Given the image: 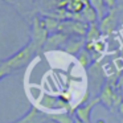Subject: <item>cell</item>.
Here are the masks:
<instances>
[{
    "label": "cell",
    "instance_id": "1",
    "mask_svg": "<svg viewBox=\"0 0 123 123\" xmlns=\"http://www.w3.org/2000/svg\"><path fill=\"white\" fill-rule=\"evenodd\" d=\"M38 52V48L32 43L27 44L25 46H23L19 52H16L15 54H12L9 58H7L6 61L0 62V70L4 72L6 74H9L13 70H17V69H21L23 66L28 65L32 58L35 57V54Z\"/></svg>",
    "mask_w": 123,
    "mask_h": 123
},
{
    "label": "cell",
    "instance_id": "2",
    "mask_svg": "<svg viewBox=\"0 0 123 123\" xmlns=\"http://www.w3.org/2000/svg\"><path fill=\"white\" fill-rule=\"evenodd\" d=\"M87 29H89V24L85 21H80V20H65V21L60 23L57 32L65 33L69 37H83L85 38Z\"/></svg>",
    "mask_w": 123,
    "mask_h": 123
},
{
    "label": "cell",
    "instance_id": "3",
    "mask_svg": "<svg viewBox=\"0 0 123 123\" xmlns=\"http://www.w3.org/2000/svg\"><path fill=\"white\" fill-rule=\"evenodd\" d=\"M49 33L46 31L45 25L43 23V19L40 17H35L32 23V43L37 46L38 49H41L45 44L46 38H48Z\"/></svg>",
    "mask_w": 123,
    "mask_h": 123
},
{
    "label": "cell",
    "instance_id": "4",
    "mask_svg": "<svg viewBox=\"0 0 123 123\" xmlns=\"http://www.w3.org/2000/svg\"><path fill=\"white\" fill-rule=\"evenodd\" d=\"M118 25V12L117 9H110L105 17L99 20V29H101L103 36H110L115 31Z\"/></svg>",
    "mask_w": 123,
    "mask_h": 123
},
{
    "label": "cell",
    "instance_id": "5",
    "mask_svg": "<svg viewBox=\"0 0 123 123\" xmlns=\"http://www.w3.org/2000/svg\"><path fill=\"white\" fill-rule=\"evenodd\" d=\"M99 98H93L85 105H81V106L75 107L74 109V115L77 119L82 120L83 123H91V112H93L94 107L99 103Z\"/></svg>",
    "mask_w": 123,
    "mask_h": 123
},
{
    "label": "cell",
    "instance_id": "6",
    "mask_svg": "<svg viewBox=\"0 0 123 123\" xmlns=\"http://www.w3.org/2000/svg\"><path fill=\"white\" fill-rule=\"evenodd\" d=\"M98 98L110 111H112V109H115V102H117V90L112 85L106 82L102 86V90Z\"/></svg>",
    "mask_w": 123,
    "mask_h": 123
},
{
    "label": "cell",
    "instance_id": "7",
    "mask_svg": "<svg viewBox=\"0 0 123 123\" xmlns=\"http://www.w3.org/2000/svg\"><path fill=\"white\" fill-rule=\"evenodd\" d=\"M69 36L65 35V33H61V32H54V33H50L46 38L45 44H44L43 49L44 52H48V50H56L58 49L60 46L64 48V45L66 44V41L69 40Z\"/></svg>",
    "mask_w": 123,
    "mask_h": 123
},
{
    "label": "cell",
    "instance_id": "8",
    "mask_svg": "<svg viewBox=\"0 0 123 123\" xmlns=\"http://www.w3.org/2000/svg\"><path fill=\"white\" fill-rule=\"evenodd\" d=\"M46 120H48V115L41 112L37 107L33 106L28 110V112L24 117H21L19 120L13 123H45Z\"/></svg>",
    "mask_w": 123,
    "mask_h": 123
},
{
    "label": "cell",
    "instance_id": "9",
    "mask_svg": "<svg viewBox=\"0 0 123 123\" xmlns=\"http://www.w3.org/2000/svg\"><path fill=\"white\" fill-rule=\"evenodd\" d=\"M85 38L83 37H70L64 45V50L70 56H78L81 50L85 48Z\"/></svg>",
    "mask_w": 123,
    "mask_h": 123
},
{
    "label": "cell",
    "instance_id": "10",
    "mask_svg": "<svg viewBox=\"0 0 123 123\" xmlns=\"http://www.w3.org/2000/svg\"><path fill=\"white\" fill-rule=\"evenodd\" d=\"M89 4V0H68L65 9L69 12L70 15H73V17L81 15L85 9V7ZM73 20V19H72Z\"/></svg>",
    "mask_w": 123,
    "mask_h": 123
},
{
    "label": "cell",
    "instance_id": "11",
    "mask_svg": "<svg viewBox=\"0 0 123 123\" xmlns=\"http://www.w3.org/2000/svg\"><path fill=\"white\" fill-rule=\"evenodd\" d=\"M81 17H82V21L87 23L89 25H90V24H97V20L99 19L98 13H97V11L91 7L90 1H89V4L85 7L83 12L81 13Z\"/></svg>",
    "mask_w": 123,
    "mask_h": 123
},
{
    "label": "cell",
    "instance_id": "12",
    "mask_svg": "<svg viewBox=\"0 0 123 123\" xmlns=\"http://www.w3.org/2000/svg\"><path fill=\"white\" fill-rule=\"evenodd\" d=\"M101 38H102V32L99 29L98 24H90L85 36V41L86 43H97Z\"/></svg>",
    "mask_w": 123,
    "mask_h": 123
},
{
    "label": "cell",
    "instance_id": "13",
    "mask_svg": "<svg viewBox=\"0 0 123 123\" xmlns=\"http://www.w3.org/2000/svg\"><path fill=\"white\" fill-rule=\"evenodd\" d=\"M48 120L53 123H74V118L69 112H60V114H48Z\"/></svg>",
    "mask_w": 123,
    "mask_h": 123
},
{
    "label": "cell",
    "instance_id": "14",
    "mask_svg": "<svg viewBox=\"0 0 123 123\" xmlns=\"http://www.w3.org/2000/svg\"><path fill=\"white\" fill-rule=\"evenodd\" d=\"M41 19H43V23H44V25H45V28H46L49 35L58 31V25H60V23H61L60 20L54 19V17H52V16H48V15L41 17Z\"/></svg>",
    "mask_w": 123,
    "mask_h": 123
},
{
    "label": "cell",
    "instance_id": "15",
    "mask_svg": "<svg viewBox=\"0 0 123 123\" xmlns=\"http://www.w3.org/2000/svg\"><path fill=\"white\" fill-rule=\"evenodd\" d=\"M77 61L80 62V65L85 70L89 69V66H90L91 64H93V58H91V54L89 53L87 50H85V49H82V50L78 53L77 56Z\"/></svg>",
    "mask_w": 123,
    "mask_h": 123
},
{
    "label": "cell",
    "instance_id": "16",
    "mask_svg": "<svg viewBox=\"0 0 123 123\" xmlns=\"http://www.w3.org/2000/svg\"><path fill=\"white\" fill-rule=\"evenodd\" d=\"M90 1V4H91V7H93L94 9L97 11V13H98V17H99V20L102 19V17H105L107 15V7H106V4H105V1L103 0H89Z\"/></svg>",
    "mask_w": 123,
    "mask_h": 123
},
{
    "label": "cell",
    "instance_id": "17",
    "mask_svg": "<svg viewBox=\"0 0 123 123\" xmlns=\"http://www.w3.org/2000/svg\"><path fill=\"white\" fill-rule=\"evenodd\" d=\"M107 49V44L105 40H98L97 43H94V53H98V54H103L105 50Z\"/></svg>",
    "mask_w": 123,
    "mask_h": 123
},
{
    "label": "cell",
    "instance_id": "18",
    "mask_svg": "<svg viewBox=\"0 0 123 123\" xmlns=\"http://www.w3.org/2000/svg\"><path fill=\"white\" fill-rule=\"evenodd\" d=\"M115 90L123 95V72L120 73L119 77H118V82H117V86H115Z\"/></svg>",
    "mask_w": 123,
    "mask_h": 123
},
{
    "label": "cell",
    "instance_id": "19",
    "mask_svg": "<svg viewBox=\"0 0 123 123\" xmlns=\"http://www.w3.org/2000/svg\"><path fill=\"white\" fill-rule=\"evenodd\" d=\"M58 98L61 99L62 102H65V103L69 105V103H70V101H72V94H70L69 91H62V93L60 94Z\"/></svg>",
    "mask_w": 123,
    "mask_h": 123
},
{
    "label": "cell",
    "instance_id": "20",
    "mask_svg": "<svg viewBox=\"0 0 123 123\" xmlns=\"http://www.w3.org/2000/svg\"><path fill=\"white\" fill-rule=\"evenodd\" d=\"M105 4H106V7L110 9H115V7H117V0H103Z\"/></svg>",
    "mask_w": 123,
    "mask_h": 123
},
{
    "label": "cell",
    "instance_id": "21",
    "mask_svg": "<svg viewBox=\"0 0 123 123\" xmlns=\"http://www.w3.org/2000/svg\"><path fill=\"white\" fill-rule=\"evenodd\" d=\"M119 110H120V114L123 115V102L120 103V106H119Z\"/></svg>",
    "mask_w": 123,
    "mask_h": 123
},
{
    "label": "cell",
    "instance_id": "22",
    "mask_svg": "<svg viewBox=\"0 0 123 123\" xmlns=\"http://www.w3.org/2000/svg\"><path fill=\"white\" fill-rule=\"evenodd\" d=\"M4 75H7V74H6L4 72H1V70H0V80H1V78H3Z\"/></svg>",
    "mask_w": 123,
    "mask_h": 123
},
{
    "label": "cell",
    "instance_id": "23",
    "mask_svg": "<svg viewBox=\"0 0 123 123\" xmlns=\"http://www.w3.org/2000/svg\"><path fill=\"white\" fill-rule=\"evenodd\" d=\"M74 123H83V122L80 120V119H77V118H74Z\"/></svg>",
    "mask_w": 123,
    "mask_h": 123
},
{
    "label": "cell",
    "instance_id": "24",
    "mask_svg": "<svg viewBox=\"0 0 123 123\" xmlns=\"http://www.w3.org/2000/svg\"><path fill=\"white\" fill-rule=\"evenodd\" d=\"M97 123H106V122H105V119H98V120H97Z\"/></svg>",
    "mask_w": 123,
    "mask_h": 123
},
{
    "label": "cell",
    "instance_id": "25",
    "mask_svg": "<svg viewBox=\"0 0 123 123\" xmlns=\"http://www.w3.org/2000/svg\"><path fill=\"white\" fill-rule=\"evenodd\" d=\"M3 1H6V3H12V0H3Z\"/></svg>",
    "mask_w": 123,
    "mask_h": 123
}]
</instances>
